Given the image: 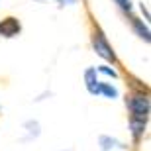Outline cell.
Wrapping results in <instances>:
<instances>
[{
  "label": "cell",
  "instance_id": "1",
  "mask_svg": "<svg viewBox=\"0 0 151 151\" xmlns=\"http://www.w3.org/2000/svg\"><path fill=\"white\" fill-rule=\"evenodd\" d=\"M126 106L129 110V118H135V120H149V94L147 90H134L129 92L128 98H126Z\"/></svg>",
  "mask_w": 151,
  "mask_h": 151
},
{
  "label": "cell",
  "instance_id": "2",
  "mask_svg": "<svg viewBox=\"0 0 151 151\" xmlns=\"http://www.w3.org/2000/svg\"><path fill=\"white\" fill-rule=\"evenodd\" d=\"M92 49H94V53L98 57H102L104 61L108 63H116V53H114L112 45L108 43L106 35L102 34L100 29H96L94 35H92Z\"/></svg>",
  "mask_w": 151,
  "mask_h": 151
},
{
  "label": "cell",
  "instance_id": "3",
  "mask_svg": "<svg viewBox=\"0 0 151 151\" xmlns=\"http://www.w3.org/2000/svg\"><path fill=\"white\" fill-rule=\"evenodd\" d=\"M20 32H22V24H20L18 18L8 16L0 22V35L2 37H16Z\"/></svg>",
  "mask_w": 151,
  "mask_h": 151
},
{
  "label": "cell",
  "instance_id": "4",
  "mask_svg": "<svg viewBox=\"0 0 151 151\" xmlns=\"http://www.w3.org/2000/svg\"><path fill=\"white\" fill-rule=\"evenodd\" d=\"M98 84H100V81H98L96 69L88 67L86 71H84V86H86V90H88V94L98 96Z\"/></svg>",
  "mask_w": 151,
  "mask_h": 151
},
{
  "label": "cell",
  "instance_id": "5",
  "mask_svg": "<svg viewBox=\"0 0 151 151\" xmlns=\"http://www.w3.org/2000/svg\"><path fill=\"white\" fill-rule=\"evenodd\" d=\"M98 145H100V151H112V149L128 151V145L122 143L120 139H116V137H112V135H100L98 137Z\"/></svg>",
  "mask_w": 151,
  "mask_h": 151
},
{
  "label": "cell",
  "instance_id": "6",
  "mask_svg": "<svg viewBox=\"0 0 151 151\" xmlns=\"http://www.w3.org/2000/svg\"><path fill=\"white\" fill-rule=\"evenodd\" d=\"M147 129V120H135V118H129V132H132V137H134V143H139V139L143 137Z\"/></svg>",
  "mask_w": 151,
  "mask_h": 151
},
{
  "label": "cell",
  "instance_id": "7",
  "mask_svg": "<svg viewBox=\"0 0 151 151\" xmlns=\"http://www.w3.org/2000/svg\"><path fill=\"white\" fill-rule=\"evenodd\" d=\"M98 96H104L108 100H116L118 96H120V90L110 83H100L98 84Z\"/></svg>",
  "mask_w": 151,
  "mask_h": 151
},
{
  "label": "cell",
  "instance_id": "8",
  "mask_svg": "<svg viewBox=\"0 0 151 151\" xmlns=\"http://www.w3.org/2000/svg\"><path fill=\"white\" fill-rule=\"evenodd\" d=\"M24 128L28 129V135L24 137V141H28V139H35V137H39V134H41L39 122H35V120H28V122L24 124Z\"/></svg>",
  "mask_w": 151,
  "mask_h": 151
},
{
  "label": "cell",
  "instance_id": "9",
  "mask_svg": "<svg viewBox=\"0 0 151 151\" xmlns=\"http://www.w3.org/2000/svg\"><path fill=\"white\" fill-rule=\"evenodd\" d=\"M132 26H134V29H135V34L139 35L141 39H145V41H149V28H147L145 24L141 22V20H137V18H132Z\"/></svg>",
  "mask_w": 151,
  "mask_h": 151
},
{
  "label": "cell",
  "instance_id": "10",
  "mask_svg": "<svg viewBox=\"0 0 151 151\" xmlns=\"http://www.w3.org/2000/svg\"><path fill=\"white\" fill-rule=\"evenodd\" d=\"M96 73H102V75H106V77L118 78V71L114 67H110V65H100V67L96 69Z\"/></svg>",
  "mask_w": 151,
  "mask_h": 151
},
{
  "label": "cell",
  "instance_id": "11",
  "mask_svg": "<svg viewBox=\"0 0 151 151\" xmlns=\"http://www.w3.org/2000/svg\"><path fill=\"white\" fill-rule=\"evenodd\" d=\"M118 4V8L122 12H126V14H132V10H134V4H132V0H114Z\"/></svg>",
  "mask_w": 151,
  "mask_h": 151
},
{
  "label": "cell",
  "instance_id": "12",
  "mask_svg": "<svg viewBox=\"0 0 151 151\" xmlns=\"http://www.w3.org/2000/svg\"><path fill=\"white\" fill-rule=\"evenodd\" d=\"M59 2H61V6H65V4H75L77 0H59Z\"/></svg>",
  "mask_w": 151,
  "mask_h": 151
}]
</instances>
